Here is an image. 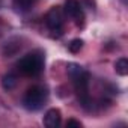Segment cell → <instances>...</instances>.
Instances as JSON below:
<instances>
[{
  "label": "cell",
  "mask_w": 128,
  "mask_h": 128,
  "mask_svg": "<svg viewBox=\"0 0 128 128\" xmlns=\"http://www.w3.org/2000/svg\"><path fill=\"white\" fill-rule=\"evenodd\" d=\"M65 12L66 15L74 18L77 24H83L84 14H83V9H82V5L78 0H65Z\"/></svg>",
  "instance_id": "cell-5"
},
{
  "label": "cell",
  "mask_w": 128,
  "mask_h": 128,
  "mask_svg": "<svg viewBox=\"0 0 128 128\" xmlns=\"http://www.w3.org/2000/svg\"><path fill=\"white\" fill-rule=\"evenodd\" d=\"M38 0H12V6L17 12H27L30 11Z\"/></svg>",
  "instance_id": "cell-7"
},
{
  "label": "cell",
  "mask_w": 128,
  "mask_h": 128,
  "mask_svg": "<svg viewBox=\"0 0 128 128\" xmlns=\"http://www.w3.org/2000/svg\"><path fill=\"white\" fill-rule=\"evenodd\" d=\"M83 39H80V38H76V39H72L70 44H68V50L71 51V53H74V54H77V53H80V50L83 48Z\"/></svg>",
  "instance_id": "cell-10"
},
{
  "label": "cell",
  "mask_w": 128,
  "mask_h": 128,
  "mask_svg": "<svg viewBox=\"0 0 128 128\" xmlns=\"http://www.w3.org/2000/svg\"><path fill=\"white\" fill-rule=\"evenodd\" d=\"M66 126L70 128V126H77V128H82V122L80 120H77V119H68V122H66Z\"/></svg>",
  "instance_id": "cell-11"
},
{
  "label": "cell",
  "mask_w": 128,
  "mask_h": 128,
  "mask_svg": "<svg viewBox=\"0 0 128 128\" xmlns=\"http://www.w3.org/2000/svg\"><path fill=\"white\" fill-rule=\"evenodd\" d=\"M44 125L47 128H57L62 122V113L59 108H50L44 114Z\"/></svg>",
  "instance_id": "cell-6"
},
{
  "label": "cell",
  "mask_w": 128,
  "mask_h": 128,
  "mask_svg": "<svg viewBox=\"0 0 128 128\" xmlns=\"http://www.w3.org/2000/svg\"><path fill=\"white\" fill-rule=\"evenodd\" d=\"M45 24L47 27L54 32V33H62L63 30V24H65V20H63V11L60 6H53L47 15H45Z\"/></svg>",
  "instance_id": "cell-4"
},
{
  "label": "cell",
  "mask_w": 128,
  "mask_h": 128,
  "mask_svg": "<svg viewBox=\"0 0 128 128\" xmlns=\"http://www.w3.org/2000/svg\"><path fill=\"white\" fill-rule=\"evenodd\" d=\"M2 86H3V89L5 90H11V89H14L15 86H17V77L14 76V74H5L3 77H2Z\"/></svg>",
  "instance_id": "cell-9"
},
{
  "label": "cell",
  "mask_w": 128,
  "mask_h": 128,
  "mask_svg": "<svg viewBox=\"0 0 128 128\" xmlns=\"http://www.w3.org/2000/svg\"><path fill=\"white\" fill-rule=\"evenodd\" d=\"M44 63H45V56L41 50H35L32 53H27L26 56H23L18 63L17 68L23 76L27 77H35L38 74L42 72L44 70Z\"/></svg>",
  "instance_id": "cell-2"
},
{
  "label": "cell",
  "mask_w": 128,
  "mask_h": 128,
  "mask_svg": "<svg viewBox=\"0 0 128 128\" xmlns=\"http://www.w3.org/2000/svg\"><path fill=\"white\" fill-rule=\"evenodd\" d=\"M68 74L72 78L74 89H76V94L78 96V101H80L82 107L89 110L90 106H92V101H90V96H89V74H88V71H84L77 63H70L68 65Z\"/></svg>",
  "instance_id": "cell-1"
},
{
  "label": "cell",
  "mask_w": 128,
  "mask_h": 128,
  "mask_svg": "<svg viewBox=\"0 0 128 128\" xmlns=\"http://www.w3.org/2000/svg\"><path fill=\"white\" fill-rule=\"evenodd\" d=\"M114 71L120 77H125L128 74V59L126 57H120L114 62Z\"/></svg>",
  "instance_id": "cell-8"
},
{
  "label": "cell",
  "mask_w": 128,
  "mask_h": 128,
  "mask_svg": "<svg viewBox=\"0 0 128 128\" xmlns=\"http://www.w3.org/2000/svg\"><path fill=\"white\" fill-rule=\"evenodd\" d=\"M45 101H47V89L42 86H32L23 96V106L30 112L39 110Z\"/></svg>",
  "instance_id": "cell-3"
}]
</instances>
